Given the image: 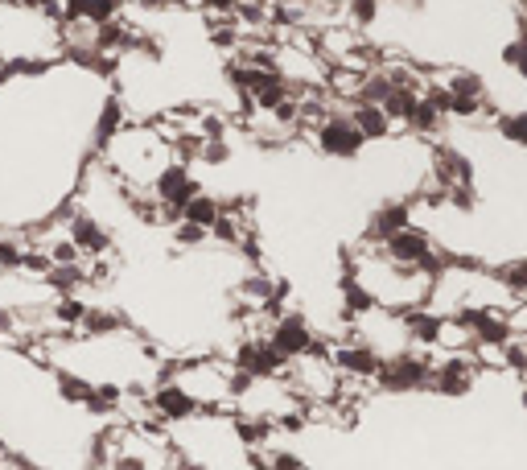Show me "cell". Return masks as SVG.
<instances>
[{
	"mask_svg": "<svg viewBox=\"0 0 527 470\" xmlns=\"http://www.w3.org/2000/svg\"><path fill=\"white\" fill-rule=\"evenodd\" d=\"M25 260H29V252H25L17 240H9V235H0V277H9V273H25Z\"/></svg>",
	"mask_w": 527,
	"mask_h": 470,
	"instance_id": "cell-23",
	"label": "cell"
},
{
	"mask_svg": "<svg viewBox=\"0 0 527 470\" xmlns=\"http://www.w3.org/2000/svg\"><path fill=\"white\" fill-rule=\"evenodd\" d=\"M499 281L515 293V297H527V256H511V260H499Z\"/></svg>",
	"mask_w": 527,
	"mask_h": 470,
	"instance_id": "cell-21",
	"label": "cell"
},
{
	"mask_svg": "<svg viewBox=\"0 0 527 470\" xmlns=\"http://www.w3.org/2000/svg\"><path fill=\"white\" fill-rule=\"evenodd\" d=\"M182 219H190V223H198V227H206V231H215V223L223 219V203H219L215 194H206V190H202V194L194 198V203L186 207Z\"/></svg>",
	"mask_w": 527,
	"mask_h": 470,
	"instance_id": "cell-18",
	"label": "cell"
},
{
	"mask_svg": "<svg viewBox=\"0 0 527 470\" xmlns=\"http://www.w3.org/2000/svg\"><path fill=\"white\" fill-rule=\"evenodd\" d=\"M161 470H178V466H161Z\"/></svg>",
	"mask_w": 527,
	"mask_h": 470,
	"instance_id": "cell-28",
	"label": "cell"
},
{
	"mask_svg": "<svg viewBox=\"0 0 527 470\" xmlns=\"http://www.w3.org/2000/svg\"><path fill=\"white\" fill-rule=\"evenodd\" d=\"M416 227V207L412 198H388V203H379L371 215H367V227H363V244L371 248H383L392 244L400 231Z\"/></svg>",
	"mask_w": 527,
	"mask_h": 470,
	"instance_id": "cell-6",
	"label": "cell"
},
{
	"mask_svg": "<svg viewBox=\"0 0 527 470\" xmlns=\"http://www.w3.org/2000/svg\"><path fill=\"white\" fill-rule=\"evenodd\" d=\"M433 384V355L429 351H404L392 355L383 363V372L375 380L379 392H392V396H408V392H429Z\"/></svg>",
	"mask_w": 527,
	"mask_h": 470,
	"instance_id": "cell-1",
	"label": "cell"
},
{
	"mask_svg": "<svg viewBox=\"0 0 527 470\" xmlns=\"http://www.w3.org/2000/svg\"><path fill=\"white\" fill-rule=\"evenodd\" d=\"M313 141H318V153L330 161H355L367 149L363 128L355 124L350 112H326L318 120V128H313Z\"/></svg>",
	"mask_w": 527,
	"mask_h": 470,
	"instance_id": "cell-2",
	"label": "cell"
},
{
	"mask_svg": "<svg viewBox=\"0 0 527 470\" xmlns=\"http://www.w3.org/2000/svg\"><path fill=\"white\" fill-rule=\"evenodd\" d=\"M120 9L124 0H62V25H108L120 21Z\"/></svg>",
	"mask_w": 527,
	"mask_h": 470,
	"instance_id": "cell-11",
	"label": "cell"
},
{
	"mask_svg": "<svg viewBox=\"0 0 527 470\" xmlns=\"http://www.w3.org/2000/svg\"><path fill=\"white\" fill-rule=\"evenodd\" d=\"M482 363L474 359V351L466 355H433V384L429 392L437 396H470L482 380Z\"/></svg>",
	"mask_w": 527,
	"mask_h": 470,
	"instance_id": "cell-4",
	"label": "cell"
},
{
	"mask_svg": "<svg viewBox=\"0 0 527 470\" xmlns=\"http://www.w3.org/2000/svg\"><path fill=\"white\" fill-rule=\"evenodd\" d=\"M350 116H355V124L363 128L367 141H388L392 128H396V120L383 112L379 104H355V108H350Z\"/></svg>",
	"mask_w": 527,
	"mask_h": 470,
	"instance_id": "cell-14",
	"label": "cell"
},
{
	"mask_svg": "<svg viewBox=\"0 0 527 470\" xmlns=\"http://www.w3.org/2000/svg\"><path fill=\"white\" fill-rule=\"evenodd\" d=\"M495 128H499V137L515 149H527V108H507L495 116Z\"/></svg>",
	"mask_w": 527,
	"mask_h": 470,
	"instance_id": "cell-17",
	"label": "cell"
},
{
	"mask_svg": "<svg viewBox=\"0 0 527 470\" xmlns=\"http://www.w3.org/2000/svg\"><path fill=\"white\" fill-rule=\"evenodd\" d=\"M198 161H206V165H227L231 161V141H202Z\"/></svg>",
	"mask_w": 527,
	"mask_h": 470,
	"instance_id": "cell-25",
	"label": "cell"
},
{
	"mask_svg": "<svg viewBox=\"0 0 527 470\" xmlns=\"http://www.w3.org/2000/svg\"><path fill=\"white\" fill-rule=\"evenodd\" d=\"M388 5H420V0H388Z\"/></svg>",
	"mask_w": 527,
	"mask_h": 470,
	"instance_id": "cell-27",
	"label": "cell"
},
{
	"mask_svg": "<svg viewBox=\"0 0 527 470\" xmlns=\"http://www.w3.org/2000/svg\"><path fill=\"white\" fill-rule=\"evenodd\" d=\"M79 330L87 334V339H120V334H124V318H120L116 310H99V306H91Z\"/></svg>",
	"mask_w": 527,
	"mask_h": 470,
	"instance_id": "cell-15",
	"label": "cell"
},
{
	"mask_svg": "<svg viewBox=\"0 0 527 470\" xmlns=\"http://www.w3.org/2000/svg\"><path fill=\"white\" fill-rule=\"evenodd\" d=\"M268 339H272V347L285 355L289 363L301 359V355H309V351H318V343H322L318 330H313V322L305 314H297V310H285L280 318H272Z\"/></svg>",
	"mask_w": 527,
	"mask_h": 470,
	"instance_id": "cell-7",
	"label": "cell"
},
{
	"mask_svg": "<svg viewBox=\"0 0 527 470\" xmlns=\"http://www.w3.org/2000/svg\"><path fill=\"white\" fill-rule=\"evenodd\" d=\"M66 240L75 244L83 256H91V260H99V256H108V252H112V231L103 227L95 215H87V211H75V215H70V223H66Z\"/></svg>",
	"mask_w": 527,
	"mask_h": 470,
	"instance_id": "cell-10",
	"label": "cell"
},
{
	"mask_svg": "<svg viewBox=\"0 0 527 470\" xmlns=\"http://www.w3.org/2000/svg\"><path fill=\"white\" fill-rule=\"evenodd\" d=\"M198 194H202V186L194 182V174L186 170L182 161H169L165 170L157 174V182H153V198H157V215L161 219H182L186 207L194 203Z\"/></svg>",
	"mask_w": 527,
	"mask_h": 470,
	"instance_id": "cell-3",
	"label": "cell"
},
{
	"mask_svg": "<svg viewBox=\"0 0 527 470\" xmlns=\"http://www.w3.org/2000/svg\"><path fill=\"white\" fill-rule=\"evenodd\" d=\"M330 355H334V363H338V372H342V380H359V384H375L379 380V372H383V359L375 347H367L363 339H338V343H330Z\"/></svg>",
	"mask_w": 527,
	"mask_h": 470,
	"instance_id": "cell-8",
	"label": "cell"
},
{
	"mask_svg": "<svg viewBox=\"0 0 527 470\" xmlns=\"http://www.w3.org/2000/svg\"><path fill=\"white\" fill-rule=\"evenodd\" d=\"M91 392H95V384L87 376H79V372H58V396L66 400V405H83L87 409Z\"/></svg>",
	"mask_w": 527,
	"mask_h": 470,
	"instance_id": "cell-19",
	"label": "cell"
},
{
	"mask_svg": "<svg viewBox=\"0 0 527 470\" xmlns=\"http://www.w3.org/2000/svg\"><path fill=\"white\" fill-rule=\"evenodd\" d=\"M429 178L445 194L449 190H474L478 186V165L458 145H433V153H429Z\"/></svg>",
	"mask_w": 527,
	"mask_h": 470,
	"instance_id": "cell-5",
	"label": "cell"
},
{
	"mask_svg": "<svg viewBox=\"0 0 527 470\" xmlns=\"http://www.w3.org/2000/svg\"><path fill=\"white\" fill-rule=\"evenodd\" d=\"M445 124H449V116L433 104V99L429 95H420V104H416V112L408 116V132H412V137H420V141H437L441 137V132H445Z\"/></svg>",
	"mask_w": 527,
	"mask_h": 470,
	"instance_id": "cell-12",
	"label": "cell"
},
{
	"mask_svg": "<svg viewBox=\"0 0 527 470\" xmlns=\"http://www.w3.org/2000/svg\"><path fill=\"white\" fill-rule=\"evenodd\" d=\"M231 429H235V438L248 446V450H260V446H268V438H272V421H264V417H248V413H235V421H231Z\"/></svg>",
	"mask_w": 527,
	"mask_h": 470,
	"instance_id": "cell-16",
	"label": "cell"
},
{
	"mask_svg": "<svg viewBox=\"0 0 527 470\" xmlns=\"http://www.w3.org/2000/svg\"><path fill=\"white\" fill-rule=\"evenodd\" d=\"M379 5L383 0H342V17L350 29H371L379 21Z\"/></svg>",
	"mask_w": 527,
	"mask_h": 470,
	"instance_id": "cell-20",
	"label": "cell"
},
{
	"mask_svg": "<svg viewBox=\"0 0 527 470\" xmlns=\"http://www.w3.org/2000/svg\"><path fill=\"white\" fill-rule=\"evenodd\" d=\"M140 5H145V9H153V13H165V9L173 5V0H140Z\"/></svg>",
	"mask_w": 527,
	"mask_h": 470,
	"instance_id": "cell-26",
	"label": "cell"
},
{
	"mask_svg": "<svg viewBox=\"0 0 527 470\" xmlns=\"http://www.w3.org/2000/svg\"><path fill=\"white\" fill-rule=\"evenodd\" d=\"M173 240H178L182 248H198V244L210 240V231L198 227V223H190V219H178V223H173Z\"/></svg>",
	"mask_w": 527,
	"mask_h": 470,
	"instance_id": "cell-24",
	"label": "cell"
},
{
	"mask_svg": "<svg viewBox=\"0 0 527 470\" xmlns=\"http://www.w3.org/2000/svg\"><path fill=\"white\" fill-rule=\"evenodd\" d=\"M503 66H507V71H511L515 79L527 83V29L515 33V38L503 46Z\"/></svg>",
	"mask_w": 527,
	"mask_h": 470,
	"instance_id": "cell-22",
	"label": "cell"
},
{
	"mask_svg": "<svg viewBox=\"0 0 527 470\" xmlns=\"http://www.w3.org/2000/svg\"><path fill=\"white\" fill-rule=\"evenodd\" d=\"M124 128H128V124H124V104H120V95H108V99L99 104V116H95V145L108 149Z\"/></svg>",
	"mask_w": 527,
	"mask_h": 470,
	"instance_id": "cell-13",
	"label": "cell"
},
{
	"mask_svg": "<svg viewBox=\"0 0 527 470\" xmlns=\"http://www.w3.org/2000/svg\"><path fill=\"white\" fill-rule=\"evenodd\" d=\"M149 400H153V413H157V421H173V425H182V421H194L198 413H202V405L198 400L182 388V384H173V380H161L153 392H149Z\"/></svg>",
	"mask_w": 527,
	"mask_h": 470,
	"instance_id": "cell-9",
	"label": "cell"
},
{
	"mask_svg": "<svg viewBox=\"0 0 527 470\" xmlns=\"http://www.w3.org/2000/svg\"><path fill=\"white\" fill-rule=\"evenodd\" d=\"M0 334H5V322H0Z\"/></svg>",
	"mask_w": 527,
	"mask_h": 470,
	"instance_id": "cell-29",
	"label": "cell"
}]
</instances>
